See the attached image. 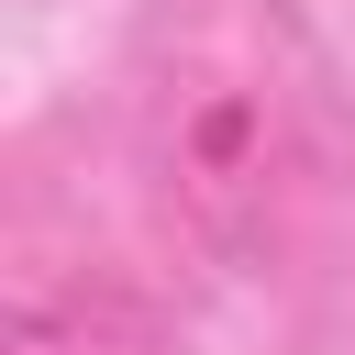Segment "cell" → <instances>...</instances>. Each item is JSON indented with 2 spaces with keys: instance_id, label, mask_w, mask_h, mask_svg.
<instances>
[{
  "instance_id": "2",
  "label": "cell",
  "mask_w": 355,
  "mask_h": 355,
  "mask_svg": "<svg viewBox=\"0 0 355 355\" xmlns=\"http://www.w3.org/2000/svg\"><path fill=\"white\" fill-rule=\"evenodd\" d=\"M0 355H178L166 311L122 277H78V288H44L0 322Z\"/></svg>"
},
{
  "instance_id": "1",
  "label": "cell",
  "mask_w": 355,
  "mask_h": 355,
  "mask_svg": "<svg viewBox=\"0 0 355 355\" xmlns=\"http://www.w3.org/2000/svg\"><path fill=\"white\" fill-rule=\"evenodd\" d=\"M133 178L211 266H288L355 200V89L300 0H144L122 55Z\"/></svg>"
}]
</instances>
